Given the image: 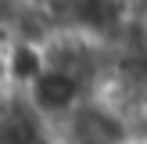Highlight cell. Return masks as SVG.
Listing matches in <instances>:
<instances>
[{"label": "cell", "instance_id": "obj_1", "mask_svg": "<svg viewBox=\"0 0 147 144\" xmlns=\"http://www.w3.org/2000/svg\"><path fill=\"white\" fill-rule=\"evenodd\" d=\"M79 79L65 69H47L32 86H29V101H32L36 112H47V115H61L72 112L79 105Z\"/></svg>", "mask_w": 147, "mask_h": 144}, {"label": "cell", "instance_id": "obj_2", "mask_svg": "<svg viewBox=\"0 0 147 144\" xmlns=\"http://www.w3.org/2000/svg\"><path fill=\"white\" fill-rule=\"evenodd\" d=\"M126 122L111 115L108 108L86 105L72 115V141L76 144H122L126 141Z\"/></svg>", "mask_w": 147, "mask_h": 144}, {"label": "cell", "instance_id": "obj_3", "mask_svg": "<svg viewBox=\"0 0 147 144\" xmlns=\"http://www.w3.org/2000/svg\"><path fill=\"white\" fill-rule=\"evenodd\" d=\"M7 76L14 79V83H29L32 86L36 79L47 72V58H43V50L36 47V43H25V40H18V43H11L7 47Z\"/></svg>", "mask_w": 147, "mask_h": 144}, {"label": "cell", "instance_id": "obj_4", "mask_svg": "<svg viewBox=\"0 0 147 144\" xmlns=\"http://www.w3.org/2000/svg\"><path fill=\"white\" fill-rule=\"evenodd\" d=\"M76 18L90 33H111L122 18L119 0H76Z\"/></svg>", "mask_w": 147, "mask_h": 144}, {"label": "cell", "instance_id": "obj_5", "mask_svg": "<svg viewBox=\"0 0 147 144\" xmlns=\"http://www.w3.org/2000/svg\"><path fill=\"white\" fill-rule=\"evenodd\" d=\"M0 144H40V126L22 108L0 112Z\"/></svg>", "mask_w": 147, "mask_h": 144}]
</instances>
